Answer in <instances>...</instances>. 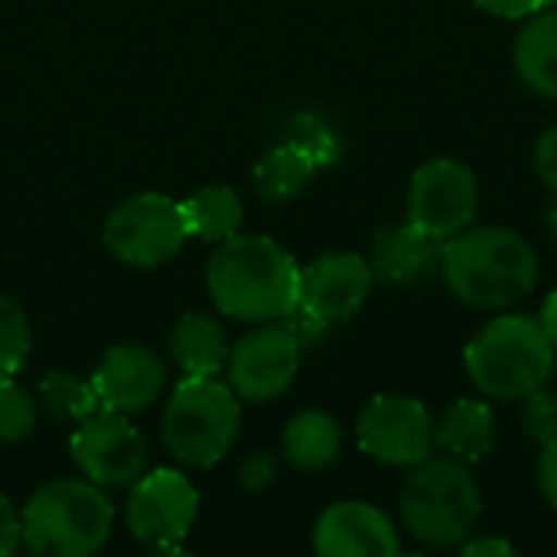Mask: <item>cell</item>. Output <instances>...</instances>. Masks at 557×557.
<instances>
[{"instance_id": "1", "label": "cell", "mask_w": 557, "mask_h": 557, "mask_svg": "<svg viewBox=\"0 0 557 557\" xmlns=\"http://www.w3.org/2000/svg\"><path fill=\"white\" fill-rule=\"evenodd\" d=\"M206 287L219 313L242 323H274L300 300V264L268 235H232L209 255Z\"/></svg>"}, {"instance_id": "2", "label": "cell", "mask_w": 557, "mask_h": 557, "mask_svg": "<svg viewBox=\"0 0 557 557\" xmlns=\"http://www.w3.org/2000/svg\"><path fill=\"white\" fill-rule=\"evenodd\" d=\"M441 274L450 294L473 310H509L539 284V255L512 228L470 225L441 245Z\"/></svg>"}, {"instance_id": "3", "label": "cell", "mask_w": 557, "mask_h": 557, "mask_svg": "<svg viewBox=\"0 0 557 557\" xmlns=\"http://www.w3.org/2000/svg\"><path fill=\"white\" fill-rule=\"evenodd\" d=\"M557 346L545 326L525 313H503L486 323L467 346L463 366L470 382L496 401H522L555 375Z\"/></svg>"}, {"instance_id": "4", "label": "cell", "mask_w": 557, "mask_h": 557, "mask_svg": "<svg viewBox=\"0 0 557 557\" xmlns=\"http://www.w3.org/2000/svg\"><path fill=\"white\" fill-rule=\"evenodd\" d=\"M111 529L114 506L91 480H52L29 496L20 516L23 545L46 557L98 555Z\"/></svg>"}, {"instance_id": "5", "label": "cell", "mask_w": 557, "mask_h": 557, "mask_svg": "<svg viewBox=\"0 0 557 557\" xmlns=\"http://www.w3.org/2000/svg\"><path fill=\"white\" fill-rule=\"evenodd\" d=\"M398 512L414 542L428 548H457L463 539L476 535L483 496L463 460L424 457L401 486Z\"/></svg>"}, {"instance_id": "6", "label": "cell", "mask_w": 557, "mask_h": 557, "mask_svg": "<svg viewBox=\"0 0 557 557\" xmlns=\"http://www.w3.org/2000/svg\"><path fill=\"white\" fill-rule=\"evenodd\" d=\"M242 408L228 382L186 375L163 408V444L186 467H215L238 437Z\"/></svg>"}, {"instance_id": "7", "label": "cell", "mask_w": 557, "mask_h": 557, "mask_svg": "<svg viewBox=\"0 0 557 557\" xmlns=\"http://www.w3.org/2000/svg\"><path fill=\"white\" fill-rule=\"evenodd\" d=\"M104 248L134 268H160L186 245L183 202L163 193H137L121 199L104 219Z\"/></svg>"}, {"instance_id": "8", "label": "cell", "mask_w": 557, "mask_h": 557, "mask_svg": "<svg viewBox=\"0 0 557 557\" xmlns=\"http://www.w3.org/2000/svg\"><path fill=\"white\" fill-rule=\"evenodd\" d=\"M480 209V180L476 173L454 160L434 157L421 163L408 183L405 212L414 228H421L434 242H450L463 228L473 225Z\"/></svg>"}, {"instance_id": "9", "label": "cell", "mask_w": 557, "mask_h": 557, "mask_svg": "<svg viewBox=\"0 0 557 557\" xmlns=\"http://www.w3.org/2000/svg\"><path fill=\"white\" fill-rule=\"evenodd\" d=\"M356 441L375 463L411 470L431 457L434 418L428 405L411 395H375L356 421Z\"/></svg>"}, {"instance_id": "10", "label": "cell", "mask_w": 557, "mask_h": 557, "mask_svg": "<svg viewBox=\"0 0 557 557\" xmlns=\"http://www.w3.org/2000/svg\"><path fill=\"white\" fill-rule=\"evenodd\" d=\"M199 516V493L180 470H150L131 483L127 496V529L153 552H180Z\"/></svg>"}, {"instance_id": "11", "label": "cell", "mask_w": 557, "mask_h": 557, "mask_svg": "<svg viewBox=\"0 0 557 557\" xmlns=\"http://www.w3.org/2000/svg\"><path fill=\"white\" fill-rule=\"evenodd\" d=\"M300 352L304 346L281 320L242 336L225 362L232 392L251 405L281 398L300 375Z\"/></svg>"}, {"instance_id": "12", "label": "cell", "mask_w": 557, "mask_h": 557, "mask_svg": "<svg viewBox=\"0 0 557 557\" xmlns=\"http://www.w3.org/2000/svg\"><path fill=\"white\" fill-rule=\"evenodd\" d=\"M69 454L85 480L104 486H131L147 473V444L127 414L101 411L78 424Z\"/></svg>"}, {"instance_id": "13", "label": "cell", "mask_w": 557, "mask_h": 557, "mask_svg": "<svg viewBox=\"0 0 557 557\" xmlns=\"http://www.w3.org/2000/svg\"><path fill=\"white\" fill-rule=\"evenodd\" d=\"M375 274L362 255L352 251H330L300 268V307L323 317L326 323H343L356 317L369 294Z\"/></svg>"}, {"instance_id": "14", "label": "cell", "mask_w": 557, "mask_h": 557, "mask_svg": "<svg viewBox=\"0 0 557 557\" xmlns=\"http://www.w3.org/2000/svg\"><path fill=\"white\" fill-rule=\"evenodd\" d=\"M88 379L95 385L101 411L131 418L160 398V392L166 385V366L153 349L127 343V346L108 349Z\"/></svg>"}, {"instance_id": "15", "label": "cell", "mask_w": 557, "mask_h": 557, "mask_svg": "<svg viewBox=\"0 0 557 557\" xmlns=\"http://www.w3.org/2000/svg\"><path fill=\"white\" fill-rule=\"evenodd\" d=\"M313 552L320 557H392L401 552L395 522L372 503H336L313 525Z\"/></svg>"}, {"instance_id": "16", "label": "cell", "mask_w": 557, "mask_h": 557, "mask_svg": "<svg viewBox=\"0 0 557 557\" xmlns=\"http://www.w3.org/2000/svg\"><path fill=\"white\" fill-rule=\"evenodd\" d=\"M441 261V242L428 238L411 222L385 225L372 238L369 268L375 281L385 284H414Z\"/></svg>"}, {"instance_id": "17", "label": "cell", "mask_w": 557, "mask_h": 557, "mask_svg": "<svg viewBox=\"0 0 557 557\" xmlns=\"http://www.w3.org/2000/svg\"><path fill=\"white\" fill-rule=\"evenodd\" d=\"M512 62L525 88L557 101V3L525 16L512 42Z\"/></svg>"}, {"instance_id": "18", "label": "cell", "mask_w": 557, "mask_h": 557, "mask_svg": "<svg viewBox=\"0 0 557 557\" xmlns=\"http://www.w3.org/2000/svg\"><path fill=\"white\" fill-rule=\"evenodd\" d=\"M434 444L444 447L447 457L476 463L493 454L496 444V414L483 398L454 401L441 421H434Z\"/></svg>"}, {"instance_id": "19", "label": "cell", "mask_w": 557, "mask_h": 557, "mask_svg": "<svg viewBox=\"0 0 557 557\" xmlns=\"http://www.w3.org/2000/svg\"><path fill=\"white\" fill-rule=\"evenodd\" d=\"M228 349L222 323L209 313H183L170 333V356L183 375H219L228 362Z\"/></svg>"}, {"instance_id": "20", "label": "cell", "mask_w": 557, "mask_h": 557, "mask_svg": "<svg viewBox=\"0 0 557 557\" xmlns=\"http://www.w3.org/2000/svg\"><path fill=\"white\" fill-rule=\"evenodd\" d=\"M343 450V431L326 411H300L284 428V457L304 473H317L336 463Z\"/></svg>"}, {"instance_id": "21", "label": "cell", "mask_w": 557, "mask_h": 557, "mask_svg": "<svg viewBox=\"0 0 557 557\" xmlns=\"http://www.w3.org/2000/svg\"><path fill=\"white\" fill-rule=\"evenodd\" d=\"M317 170H320L317 160L304 147L284 140V144L271 147L255 163L251 183H255V193L261 199H268V202H287V199L300 196L310 186V180H313Z\"/></svg>"}, {"instance_id": "22", "label": "cell", "mask_w": 557, "mask_h": 557, "mask_svg": "<svg viewBox=\"0 0 557 557\" xmlns=\"http://www.w3.org/2000/svg\"><path fill=\"white\" fill-rule=\"evenodd\" d=\"M183 219H186L189 238L225 242V238L238 235L242 219H245V206H242L235 189H228V186H206V189L193 193L183 202Z\"/></svg>"}, {"instance_id": "23", "label": "cell", "mask_w": 557, "mask_h": 557, "mask_svg": "<svg viewBox=\"0 0 557 557\" xmlns=\"http://www.w3.org/2000/svg\"><path fill=\"white\" fill-rule=\"evenodd\" d=\"M39 405L46 408L49 418L62 424H82L98 411V395L91 379H78L75 372H46L39 382Z\"/></svg>"}, {"instance_id": "24", "label": "cell", "mask_w": 557, "mask_h": 557, "mask_svg": "<svg viewBox=\"0 0 557 557\" xmlns=\"http://www.w3.org/2000/svg\"><path fill=\"white\" fill-rule=\"evenodd\" d=\"M29 346H33V333L23 307L13 297L0 294V379H10L23 369Z\"/></svg>"}, {"instance_id": "25", "label": "cell", "mask_w": 557, "mask_h": 557, "mask_svg": "<svg viewBox=\"0 0 557 557\" xmlns=\"http://www.w3.org/2000/svg\"><path fill=\"white\" fill-rule=\"evenodd\" d=\"M287 140L304 147L317 166H333L343 157V140L333 131V124L326 117H320L317 111H304L287 124Z\"/></svg>"}, {"instance_id": "26", "label": "cell", "mask_w": 557, "mask_h": 557, "mask_svg": "<svg viewBox=\"0 0 557 557\" xmlns=\"http://www.w3.org/2000/svg\"><path fill=\"white\" fill-rule=\"evenodd\" d=\"M36 431V401L23 385L0 379V444H20Z\"/></svg>"}, {"instance_id": "27", "label": "cell", "mask_w": 557, "mask_h": 557, "mask_svg": "<svg viewBox=\"0 0 557 557\" xmlns=\"http://www.w3.org/2000/svg\"><path fill=\"white\" fill-rule=\"evenodd\" d=\"M522 428L525 434L539 444L548 447L557 441V392L548 385L535 388L532 395L522 398Z\"/></svg>"}, {"instance_id": "28", "label": "cell", "mask_w": 557, "mask_h": 557, "mask_svg": "<svg viewBox=\"0 0 557 557\" xmlns=\"http://www.w3.org/2000/svg\"><path fill=\"white\" fill-rule=\"evenodd\" d=\"M281 323L297 336V343H300L304 349H307V346H317V343L330 333V326H333V323H326L323 317L310 313V310H307V307H300V304H297V307H294Z\"/></svg>"}, {"instance_id": "29", "label": "cell", "mask_w": 557, "mask_h": 557, "mask_svg": "<svg viewBox=\"0 0 557 557\" xmlns=\"http://www.w3.org/2000/svg\"><path fill=\"white\" fill-rule=\"evenodd\" d=\"M535 173L557 196V124H552L535 144Z\"/></svg>"}, {"instance_id": "30", "label": "cell", "mask_w": 557, "mask_h": 557, "mask_svg": "<svg viewBox=\"0 0 557 557\" xmlns=\"http://www.w3.org/2000/svg\"><path fill=\"white\" fill-rule=\"evenodd\" d=\"M274 476H277V463H274L271 454H255V457H248V460L242 463V483H245V490H251V493L268 490V486L274 483Z\"/></svg>"}, {"instance_id": "31", "label": "cell", "mask_w": 557, "mask_h": 557, "mask_svg": "<svg viewBox=\"0 0 557 557\" xmlns=\"http://www.w3.org/2000/svg\"><path fill=\"white\" fill-rule=\"evenodd\" d=\"M480 10L499 16V20H525L539 10H545L548 3H557V0H473Z\"/></svg>"}, {"instance_id": "32", "label": "cell", "mask_w": 557, "mask_h": 557, "mask_svg": "<svg viewBox=\"0 0 557 557\" xmlns=\"http://www.w3.org/2000/svg\"><path fill=\"white\" fill-rule=\"evenodd\" d=\"M460 552L467 557H512L519 555V548L509 542V539H503V535H483V539H463L460 545H457Z\"/></svg>"}, {"instance_id": "33", "label": "cell", "mask_w": 557, "mask_h": 557, "mask_svg": "<svg viewBox=\"0 0 557 557\" xmlns=\"http://www.w3.org/2000/svg\"><path fill=\"white\" fill-rule=\"evenodd\" d=\"M535 476H539V490H542L545 503L557 512V441L555 444H548V447H542Z\"/></svg>"}, {"instance_id": "34", "label": "cell", "mask_w": 557, "mask_h": 557, "mask_svg": "<svg viewBox=\"0 0 557 557\" xmlns=\"http://www.w3.org/2000/svg\"><path fill=\"white\" fill-rule=\"evenodd\" d=\"M23 542V532H20V516L13 509V503L0 493V557L13 555Z\"/></svg>"}, {"instance_id": "35", "label": "cell", "mask_w": 557, "mask_h": 557, "mask_svg": "<svg viewBox=\"0 0 557 557\" xmlns=\"http://www.w3.org/2000/svg\"><path fill=\"white\" fill-rule=\"evenodd\" d=\"M539 323L545 326L548 339L557 346V290L548 294V300L542 304V313H539Z\"/></svg>"}, {"instance_id": "36", "label": "cell", "mask_w": 557, "mask_h": 557, "mask_svg": "<svg viewBox=\"0 0 557 557\" xmlns=\"http://www.w3.org/2000/svg\"><path fill=\"white\" fill-rule=\"evenodd\" d=\"M548 228H552V235L557 238V196H555V202L548 206Z\"/></svg>"}]
</instances>
